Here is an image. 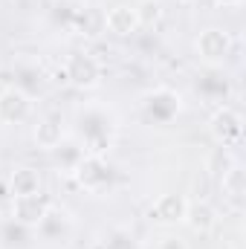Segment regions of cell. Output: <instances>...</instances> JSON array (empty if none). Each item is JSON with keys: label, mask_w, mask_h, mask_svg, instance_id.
I'll list each match as a JSON object with an SVG mask.
<instances>
[{"label": "cell", "mask_w": 246, "mask_h": 249, "mask_svg": "<svg viewBox=\"0 0 246 249\" xmlns=\"http://www.w3.org/2000/svg\"><path fill=\"white\" fill-rule=\"evenodd\" d=\"M136 9V18H139V26H154V23H159L162 20V6L157 3V0H142L139 6H133Z\"/></svg>", "instance_id": "13"}, {"label": "cell", "mask_w": 246, "mask_h": 249, "mask_svg": "<svg viewBox=\"0 0 246 249\" xmlns=\"http://www.w3.org/2000/svg\"><path fill=\"white\" fill-rule=\"evenodd\" d=\"M136 29H142V26H139V18H136V9L133 6L119 3V6H113V9L105 12V32H113L119 38H127Z\"/></svg>", "instance_id": "6"}, {"label": "cell", "mask_w": 246, "mask_h": 249, "mask_svg": "<svg viewBox=\"0 0 246 249\" xmlns=\"http://www.w3.org/2000/svg\"><path fill=\"white\" fill-rule=\"evenodd\" d=\"M53 203L38 191V194H29V197H12V217L23 226H41L50 214Z\"/></svg>", "instance_id": "3"}, {"label": "cell", "mask_w": 246, "mask_h": 249, "mask_svg": "<svg viewBox=\"0 0 246 249\" xmlns=\"http://www.w3.org/2000/svg\"><path fill=\"white\" fill-rule=\"evenodd\" d=\"M220 188H223L229 197H241V194H244V168H241V165H232V168L220 177Z\"/></svg>", "instance_id": "14"}, {"label": "cell", "mask_w": 246, "mask_h": 249, "mask_svg": "<svg viewBox=\"0 0 246 249\" xmlns=\"http://www.w3.org/2000/svg\"><path fill=\"white\" fill-rule=\"evenodd\" d=\"M35 145L41 148V151H55L58 145L64 142V136H67V130H64V119L61 116H47V119H41V122L35 124Z\"/></svg>", "instance_id": "10"}, {"label": "cell", "mask_w": 246, "mask_h": 249, "mask_svg": "<svg viewBox=\"0 0 246 249\" xmlns=\"http://www.w3.org/2000/svg\"><path fill=\"white\" fill-rule=\"evenodd\" d=\"M232 165H238V162H235L232 151H229V148H223V145H220V148H214V151H211V157L206 160V171H209L211 177H217V180H220Z\"/></svg>", "instance_id": "12"}, {"label": "cell", "mask_w": 246, "mask_h": 249, "mask_svg": "<svg viewBox=\"0 0 246 249\" xmlns=\"http://www.w3.org/2000/svg\"><path fill=\"white\" fill-rule=\"evenodd\" d=\"M209 130H211V136H214L223 148H235V145L241 142V136H244V119H241V113H238L235 107L223 105V107H217V110L211 113Z\"/></svg>", "instance_id": "2"}, {"label": "cell", "mask_w": 246, "mask_h": 249, "mask_svg": "<svg viewBox=\"0 0 246 249\" xmlns=\"http://www.w3.org/2000/svg\"><path fill=\"white\" fill-rule=\"evenodd\" d=\"M183 223H188V229H191V232H197V235H209V232L217 226V209H214L209 200L188 203Z\"/></svg>", "instance_id": "8"}, {"label": "cell", "mask_w": 246, "mask_h": 249, "mask_svg": "<svg viewBox=\"0 0 246 249\" xmlns=\"http://www.w3.org/2000/svg\"><path fill=\"white\" fill-rule=\"evenodd\" d=\"M32 113V99L20 87H6L0 93V122L3 124H20Z\"/></svg>", "instance_id": "4"}, {"label": "cell", "mask_w": 246, "mask_h": 249, "mask_svg": "<svg viewBox=\"0 0 246 249\" xmlns=\"http://www.w3.org/2000/svg\"><path fill=\"white\" fill-rule=\"evenodd\" d=\"M64 78H67L70 84L81 87V90H90V87L99 84L102 67H99V61H96L93 55H72V58L67 61V67H64Z\"/></svg>", "instance_id": "5"}, {"label": "cell", "mask_w": 246, "mask_h": 249, "mask_svg": "<svg viewBox=\"0 0 246 249\" xmlns=\"http://www.w3.org/2000/svg\"><path fill=\"white\" fill-rule=\"evenodd\" d=\"M9 191L12 197H29V194H38L41 191V174L35 168H15L12 177H9Z\"/></svg>", "instance_id": "11"}, {"label": "cell", "mask_w": 246, "mask_h": 249, "mask_svg": "<svg viewBox=\"0 0 246 249\" xmlns=\"http://www.w3.org/2000/svg\"><path fill=\"white\" fill-rule=\"evenodd\" d=\"M75 180L81 183V188H87V191H99L102 183L107 180V165H105V160L102 157H96V154H87L78 165H75Z\"/></svg>", "instance_id": "7"}, {"label": "cell", "mask_w": 246, "mask_h": 249, "mask_svg": "<svg viewBox=\"0 0 246 249\" xmlns=\"http://www.w3.org/2000/svg\"><path fill=\"white\" fill-rule=\"evenodd\" d=\"M194 50H197V58H200V61L217 67V64L226 61V58H229V53H232V35H229L226 29L209 26V29H203V32L197 35Z\"/></svg>", "instance_id": "1"}, {"label": "cell", "mask_w": 246, "mask_h": 249, "mask_svg": "<svg viewBox=\"0 0 246 249\" xmlns=\"http://www.w3.org/2000/svg\"><path fill=\"white\" fill-rule=\"evenodd\" d=\"M185 209H188V200L183 194H162L154 206H151V217L159 220V223H183L185 220Z\"/></svg>", "instance_id": "9"}, {"label": "cell", "mask_w": 246, "mask_h": 249, "mask_svg": "<svg viewBox=\"0 0 246 249\" xmlns=\"http://www.w3.org/2000/svg\"><path fill=\"white\" fill-rule=\"evenodd\" d=\"M157 249H188V244H185L183 238H177V235H165Z\"/></svg>", "instance_id": "15"}]
</instances>
